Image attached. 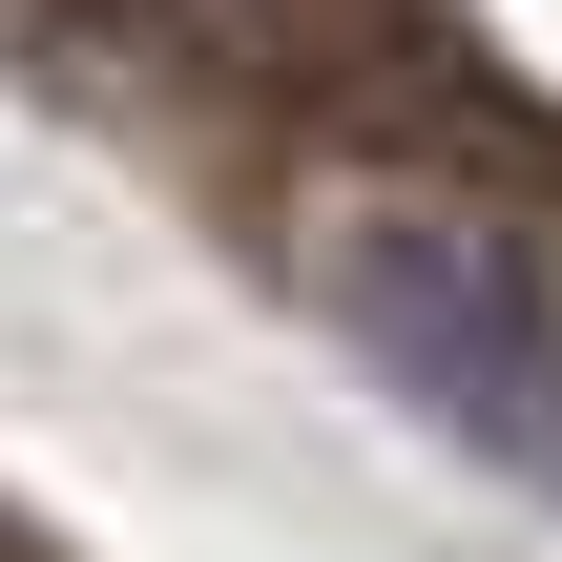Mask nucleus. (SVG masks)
<instances>
[{
  "instance_id": "3",
  "label": "nucleus",
  "mask_w": 562,
  "mask_h": 562,
  "mask_svg": "<svg viewBox=\"0 0 562 562\" xmlns=\"http://www.w3.org/2000/svg\"><path fill=\"white\" fill-rule=\"evenodd\" d=\"M0 562H21V542H0Z\"/></svg>"
},
{
  "instance_id": "2",
  "label": "nucleus",
  "mask_w": 562,
  "mask_h": 562,
  "mask_svg": "<svg viewBox=\"0 0 562 562\" xmlns=\"http://www.w3.org/2000/svg\"><path fill=\"white\" fill-rule=\"evenodd\" d=\"M42 21H83V42H209L229 0H42Z\"/></svg>"
},
{
  "instance_id": "1",
  "label": "nucleus",
  "mask_w": 562,
  "mask_h": 562,
  "mask_svg": "<svg viewBox=\"0 0 562 562\" xmlns=\"http://www.w3.org/2000/svg\"><path fill=\"white\" fill-rule=\"evenodd\" d=\"M334 334H355L459 459H501L521 501H562V271L521 229H480V209H375V229H334Z\"/></svg>"
}]
</instances>
